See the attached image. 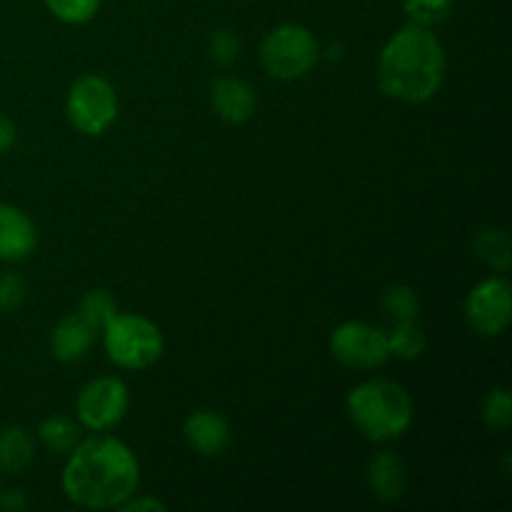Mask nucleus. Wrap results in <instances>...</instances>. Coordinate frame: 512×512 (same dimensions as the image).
I'll use <instances>...</instances> for the list:
<instances>
[{
    "label": "nucleus",
    "mask_w": 512,
    "mask_h": 512,
    "mask_svg": "<svg viewBox=\"0 0 512 512\" xmlns=\"http://www.w3.org/2000/svg\"><path fill=\"white\" fill-rule=\"evenodd\" d=\"M350 423L370 443L403 438L415 420V403L408 388L388 378L363 380L345 398Z\"/></svg>",
    "instance_id": "7ed1b4c3"
},
{
    "label": "nucleus",
    "mask_w": 512,
    "mask_h": 512,
    "mask_svg": "<svg viewBox=\"0 0 512 512\" xmlns=\"http://www.w3.org/2000/svg\"><path fill=\"white\" fill-rule=\"evenodd\" d=\"M78 313L100 333L103 325L118 313V303H115V298L108 290H88V293L80 298Z\"/></svg>",
    "instance_id": "5701e85b"
},
{
    "label": "nucleus",
    "mask_w": 512,
    "mask_h": 512,
    "mask_svg": "<svg viewBox=\"0 0 512 512\" xmlns=\"http://www.w3.org/2000/svg\"><path fill=\"white\" fill-rule=\"evenodd\" d=\"M390 358L418 360L428 348V335L418 320H398L393 330H388Z\"/></svg>",
    "instance_id": "a211bd4d"
},
{
    "label": "nucleus",
    "mask_w": 512,
    "mask_h": 512,
    "mask_svg": "<svg viewBox=\"0 0 512 512\" xmlns=\"http://www.w3.org/2000/svg\"><path fill=\"white\" fill-rule=\"evenodd\" d=\"M60 488L85 510H118L140 488V460L125 440L93 433L65 455Z\"/></svg>",
    "instance_id": "f257e3e1"
},
{
    "label": "nucleus",
    "mask_w": 512,
    "mask_h": 512,
    "mask_svg": "<svg viewBox=\"0 0 512 512\" xmlns=\"http://www.w3.org/2000/svg\"><path fill=\"white\" fill-rule=\"evenodd\" d=\"M0 490H3V488H0Z\"/></svg>",
    "instance_id": "c85d7f7f"
},
{
    "label": "nucleus",
    "mask_w": 512,
    "mask_h": 512,
    "mask_svg": "<svg viewBox=\"0 0 512 512\" xmlns=\"http://www.w3.org/2000/svg\"><path fill=\"white\" fill-rule=\"evenodd\" d=\"M38 248V228L25 210L0 203V260L20 263Z\"/></svg>",
    "instance_id": "f8f14e48"
},
{
    "label": "nucleus",
    "mask_w": 512,
    "mask_h": 512,
    "mask_svg": "<svg viewBox=\"0 0 512 512\" xmlns=\"http://www.w3.org/2000/svg\"><path fill=\"white\" fill-rule=\"evenodd\" d=\"M130 410V390L115 375L88 380L75 398V420L88 433H110Z\"/></svg>",
    "instance_id": "0eeeda50"
},
{
    "label": "nucleus",
    "mask_w": 512,
    "mask_h": 512,
    "mask_svg": "<svg viewBox=\"0 0 512 512\" xmlns=\"http://www.w3.org/2000/svg\"><path fill=\"white\" fill-rule=\"evenodd\" d=\"M365 483L375 498L383 503H395L408 490V465L393 450H380L368 460Z\"/></svg>",
    "instance_id": "ddd939ff"
},
{
    "label": "nucleus",
    "mask_w": 512,
    "mask_h": 512,
    "mask_svg": "<svg viewBox=\"0 0 512 512\" xmlns=\"http://www.w3.org/2000/svg\"><path fill=\"white\" fill-rule=\"evenodd\" d=\"M330 355L353 370H375L388 363V330L365 320H345L330 333Z\"/></svg>",
    "instance_id": "1a4fd4ad"
},
{
    "label": "nucleus",
    "mask_w": 512,
    "mask_h": 512,
    "mask_svg": "<svg viewBox=\"0 0 512 512\" xmlns=\"http://www.w3.org/2000/svg\"><path fill=\"white\" fill-rule=\"evenodd\" d=\"M48 13L63 25H85L98 15L103 0H43Z\"/></svg>",
    "instance_id": "412c9836"
},
{
    "label": "nucleus",
    "mask_w": 512,
    "mask_h": 512,
    "mask_svg": "<svg viewBox=\"0 0 512 512\" xmlns=\"http://www.w3.org/2000/svg\"><path fill=\"white\" fill-rule=\"evenodd\" d=\"M80 423L65 415H48L38 425V440L48 453L68 455L80 443Z\"/></svg>",
    "instance_id": "f3484780"
},
{
    "label": "nucleus",
    "mask_w": 512,
    "mask_h": 512,
    "mask_svg": "<svg viewBox=\"0 0 512 512\" xmlns=\"http://www.w3.org/2000/svg\"><path fill=\"white\" fill-rule=\"evenodd\" d=\"M448 73V53L433 28L405 23L378 58V88L385 98L423 105L438 95Z\"/></svg>",
    "instance_id": "f03ea898"
},
{
    "label": "nucleus",
    "mask_w": 512,
    "mask_h": 512,
    "mask_svg": "<svg viewBox=\"0 0 512 512\" xmlns=\"http://www.w3.org/2000/svg\"><path fill=\"white\" fill-rule=\"evenodd\" d=\"M28 298V283L20 273H0V313H13Z\"/></svg>",
    "instance_id": "b1692460"
},
{
    "label": "nucleus",
    "mask_w": 512,
    "mask_h": 512,
    "mask_svg": "<svg viewBox=\"0 0 512 512\" xmlns=\"http://www.w3.org/2000/svg\"><path fill=\"white\" fill-rule=\"evenodd\" d=\"M98 330L88 323L80 313H70L58 320L50 333V355L58 363H78L95 345Z\"/></svg>",
    "instance_id": "4468645a"
},
{
    "label": "nucleus",
    "mask_w": 512,
    "mask_h": 512,
    "mask_svg": "<svg viewBox=\"0 0 512 512\" xmlns=\"http://www.w3.org/2000/svg\"><path fill=\"white\" fill-rule=\"evenodd\" d=\"M473 248L475 255H478L488 268H493L495 273H508L510 270V235L508 230L500 228V225H485V228H480L478 233H475Z\"/></svg>",
    "instance_id": "dca6fc26"
},
{
    "label": "nucleus",
    "mask_w": 512,
    "mask_h": 512,
    "mask_svg": "<svg viewBox=\"0 0 512 512\" xmlns=\"http://www.w3.org/2000/svg\"><path fill=\"white\" fill-rule=\"evenodd\" d=\"M240 55V38L235 30L230 28H218L210 35V58L218 65H230L235 63Z\"/></svg>",
    "instance_id": "393cba45"
},
{
    "label": "nucleus",
    "mask_w": 512,
    "mask_h": 512,
    "mask_svg": "<svg viewBox=\"0 0 512 512\" xmlns=\"http://www.w3.org/2000/svg\"><path fill=\"white\" fill-rule=\"evenodd\" d=\"M118 113V90H115V85L105 75H80L70 85L68 98H65V115H68V123L80 135L98 138V135L108 133L115 125V120H118Z\"/></svg>",
    "instance_id": "423d86ee"
},
{
    "label": "nucleus",
    "mask_w": 512,
    "mask_h": 512,
    "mask_svg": "<svg viewBox=\"0 0 512 512\" xmlns=\"http://www.w3.org/2000/svg\"><path fill=\"white\" fill-rule=\"evenodd\" d=\"M258 55L260 65L270 78L293 83L313 73L315 65L323 58V48L308 25L283 23L265 33Z\"/></svg>",
    "instance_id": "39448f33"
},
{
    "label": "nucleus",
    "mask_w": 512,
    "mask_h": 512,
    "mask_svg": "<svg viewBox=\"0 0 512 512\" xmlns=\"http://www.w3.org/2000/svg\"><path fill=\"white\" fill-rule=\"evenodd\" d=\"M105 355L123 370H148L163 358V330L140 313H115L100 330Z\"/></svg>",
    "instance_id": "20e7f679"
},
{
    "label": "nucleus",
    "mask_w": 512,
    "mask_h": 512,
    "mask_svg": "<svg viewBox=\"0 0 512 512\" xmlns=\"http://www.w3.org/2000/svg\"><path fill=\"white\" fill-rule=\"evenodd\" d=\"M480 418L483 425L493 433H505L512 423V398L508 388H493L483 400V408H480Z\"/></svg>",
    "instance_id": "aec40b11"
},
{
    "label": "nucleus",
    "mask_w": 512,
    "mask_h": 512,
    "mask_svg": "<svg viewBox=\"0 0 512 512\" xmlns=\"http://www.w3.org/2000/svg\"><path fill=\"white\" fill-rule=\"evenodd\" d=\"M380 305L395 323L398 320H418L420 315V295L405 283L388 285L380 295Z\"/></svg>",
    "instance_id": "6ab92c4d"
},
{
    "label": "nucleus",
    "mask_w": 512,
    "mask_h": 512,
    "mask_svg": "<svg viewBox=\"0 0 512 512\" xmlns=\"http://www.w3.org/2000/svg\"><path fill=\"white\" fill-rule=\"evenodd\" d=\"M30 500L25 495V490L20 488H10V490H0V510L5 512H23L28 510Z\"/></svg>",
    "instance_id": "bb28decb"
},
{
    "label": "nucleus",
    "mask_w": 512,
    "mask_h": 512,
    "mask_svg": "<svg viewBox=\"0 0 512 512\" xmlns=\"http://www.w3.org/2000/svg\"><path fill=\"white\" fill-rule=\"evenodd\" d=\"M468 328L480 338H500L512 323V285L505 273L483 278L468 293L463 305Z\"/></svg>",
    "instance_id": "6e6552de"
},
{
    "label": "nucleus",
    "mask_w": 512,
    "mask_h": 512,
    "mask_svg": "<svg viewBox=\"0 0 512 512\" xmlns=\"http://www.w3.org/2000/svg\"><path fill=\"white\" fill-rule=\"evenodd\" d=\"M38 443L33 435L20 425L0 430V473L23 475L33 465Z\"/></svg>",
    "instance_id": "2eb2a0df"
},
{
    "label": "nucleus",
    "mask_w": 512,
    "mask_h": 512,
    "mask_svg": "<svg viewBox=\"0 0 512 512\" xmlns=\"http://www.w3.org/2000/svg\"><path fill=\"white\" fill-rule=\"evenodd\" d=\"M120 512H165L168 510V505L163 503V500L153 498V495H138L135 493L133 498L125 500L123 505L118 508Z\"/></svg>",
    "instance_id": "a878e982"
},
{
    "label": "nucleus",
    "mask_w": 512,
    "mask_h": 512,
    "mask_svg": "<svg viewBox=\"0 0 512 512\" xmlns=\"http://www.w3.org/2000/svg\"><path fill=\"white\" fill-rule=\"evenodd\" d=\"M210 105L223 123L243 125L248 123L258 108L253 85L245 83L238 75H220L210 85Z\"/></svg>",
    "instance_id": "9b49d317"
},
{
    "label": "nucleus",
    "mask_w": 512,
    "mask_h": 512,
    "mask_svg": "<svg viewBox=\"0 0 512 512\" xmlns=\"http://www.w3.org/2000/svg\"><path fill=\"white\" fill-rule=\"evenodd\" d=\"M455 0H403V13L408 23L435 28L453 13Z\"/></svg>",
    "instance_id": "4be33fe9"
},
{
    "label": "nucleus",
    "mask_w": 512,
    "mask_h": 512,
    "mask_svg": "<svg viewBox=\"0 0 512 512\" xmlns=\"http://www.w3.org/2000/svg\"><path fill=\"white\" fill-rule=\"evenodd\" d=\"M15 140H18V125L8 115L0 113V155L8 153L15 145Z\"/></svg>",
    "instance_id": "cd10ccee"
},
{
    "label": "nucleus",
    "mask_w": 512,
    "mask_h": 512,
    "mask_svg": "<svg viewBox=\"0 0 512 512\" xmlns=\"http://www.w3.org/2000/svg\"><path fill=\"white\" fill-rule=\"evenodd\" d=\"M183 440L200 458H220L233 443V428L223 413L200 408L185 418Z\"/></svg>",
    "instance_id": "9d476101"
}]
</instances>
